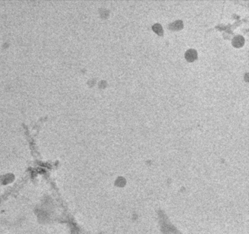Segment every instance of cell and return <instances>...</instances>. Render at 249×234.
Returning a JSON list of instances; mask_svg holds the SVG:
<instances>
[{
    "mask_svg": "<svg viewBox=\"0 0 249 234\" xmlns=\"http://www.w3.org/2000/svg\"><path fill=\"white\" fill-rule=\"evenodd\" d=\"M185 57L188 62H194L198 58L197 52L194 49H189L185 52Z\"/></svg>",
    "mask_w": 249,
    "mask_h": 234,
    "instance_id": "cell-1",
    "label": "cell"
},
{
    "mask_svg": "<svg viewBox=\"0 0 249 234\" xmlns=\"http://www.w3.org/2000/svg\"><path fill=\"white\" fill-rule=\"evenodd\" d=\"M244 38L241 35H238L233 38L232 40V45L235 48H241L244 44Z\"/></svg>",
    "mask_w": 249,
    "mask_h": 234,
    "instance_id": "cell-2",
    "label": "cell"
},
{
    "mask_svg": "<svg viewBox=\"0 0 249 234\" xmlns=\"http://www.w3.org/2000/svg\"><path fill=\"white\" fill-rule=\"evenodd\" d=\"M183 28V23L182 21H177L171 23L169 25V29L172 30H180Z\"/></svg>",
    "mask_w": 249,
    "mask_h": 234,
    "instance_id": "cell-3",
    "label": "cell"
},
{
    "mask_svg": "<svg viewBox=\"0 0 249 234\" xmlns=\"http://www.w3.org/2000/svg\"><path fill=\"white\" fill-rule=\"evenodd\" d=\"M152 30H153L155 33H157L158 35H159V36H162L163 34L162 26L159 24V23H156V24H154L152 26Z\"/></svg>",
    "mask_w": 249,
    "mask_h": 234,
    "instance_id": "cell-4",
    "label": "cell"
}]
</instances>
